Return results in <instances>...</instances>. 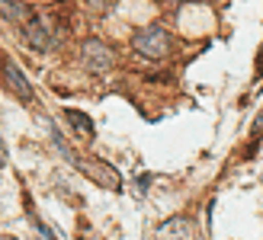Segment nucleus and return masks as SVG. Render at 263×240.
I'll return each mask as SVG.
<instances>
[{
    "instance_id": "nucleus-1",
    "label": "nucleus",
    "mask_w": 263,
    "mask_h": 240,
    "mask_svg": "<svg viewBox=\"0 0 263 240\" xmlns=\"http://www.w3.org/2000/svg\"><path fill=\"white\" fill-rule=\"evenodd\" d=\"M135 51H141L144 58H164L170 51V35L161 29V26H148V29L135 32Z\"/></svg>"
},
{
    "instance_id": "nucleus-2",
    "label": "nucleus",
    "mask_w": 263,
    "mask_h": 240,
    "mask_svg": "<svg viewBox=\"0 0 263 240\" xmlns=\"http://www.w3.org/2000/svg\"><path fill=\"white\" fill-rule=\"evenodd\" d=\"M0 74H4V80L20 93V99H32V87L26 84V77L20 74V68H16V64H13L10 58H7V61H0Z\"/></svg>"
},
{
    "instance_id": "nucleus-3",
    "label": "nucleus",
    "mask_w": 263,
    "mask_h": 240,
    "mask_svg": "<svg viewBox=\"0 0 263 240\" xmlns=\"http://www.w3.org/2000/svg\"><path fill=\"white\" fill-rule=\"evenodd\" d=\"M161 240H199L196 237V228H193V221H183V218H174V221H167L161 234H157Z\"/></svg>"
},
{
    "instance_id": "nucleus-4",
    "label": "nucleus",
    "mask_w": 263,
    "mask_h": 240,
    "mask_svg": "<svg viewBox=\"0 0 263 240\" xmlns=\"http://www.w3.org/2000/svg\"><path fill=\"white\" fill-rule=\"evenodd\" d=\"M109 61H112L109 51L103 48L100 42H87V45H84V64H87L90 71H106Z\"/></svg>"
},
{
    "instance_id": "nucleus-5",
    "label": "nucleus",
    "mask_w": 263,
    "mask_h": 240,
    "mask_svg": "<svg viewBox=\"0 0 263 240\" xmlns=\"http://www.w3.org/2000/svg\"><path fill=\"white\" fill-rule=\"evenodd\" d=\"M68 118H71V122H74L77 128H81V131H90V118H87V115H81V112L68 109Z\"/></svg>"
},
{
    "instance_id": "nucleus-6",
    "label": "nucleus",
    "mask_w": 263,
    "mask_h": 240,
    "mask_svg": "<svg viewBox=\"0 0 263 240\" xmlns=\"http://www.w3.org/2000/svg\"><path fill=\"white\" fill-rule=\"evenodd\" d=\"M0 240H10V237H0Z\"/></svg>"
}]
</instances>
